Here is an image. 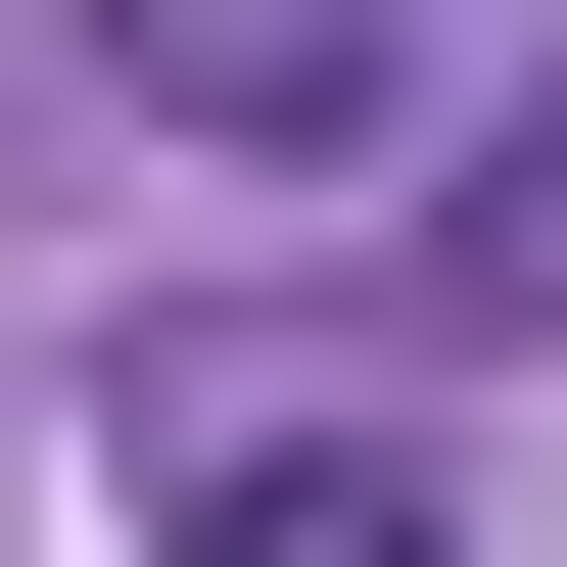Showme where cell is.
Returning a JSON list of instances; mask_svg holds the SVG:
<instances>
[{
	"label": "cell",
	"instance_id": "1",
	"mask_svg": "<svg viewBox=\"0 0 567 567\" xmlns=\"http://www.w3.org/2000/svg\"><path fill=\"white\" fill-rule=\"evenodd\" d=\"M142 142H379V0H95Z\"/></svg>",
	"mask_w": 567,
	"mask_h": 567
},
{
	"label": "cell",
	"instance_id": "2",
	"mask_svg": "<svg viewBox=\"0 0 567 567\" xmlns=\"http://www.w3.org/2000/svg\"><path fill=\"white\" fill-rule=\"evenodd\" d=\"M189 567H473V520H425V425H189Z\"/></svg>",
	"mask_w": 567,
	"mask_h": 567
}]
</instances>
